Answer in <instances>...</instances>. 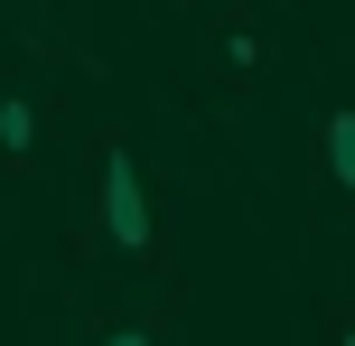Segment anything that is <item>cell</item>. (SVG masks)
Listing matches in <instances>:
<instances>
[{
	"mask_svg": "<svg viewBox=\"0 0 355 346\" xmlns=\"http://www.w3.org/2000/svg\"><path fill=\"white\" fill-rule=\"evenodd\" d=\"M103 225H112V253H131V262L159 272V225H150V206H141V168H131L122 141L103 150Z\"/></svg>",
	"mask_w": 355,
	"mask_h": 346,
	"instance_id": "1",
	"label": "cell"
},
{
	"mask_svg": "<svg viewBox=\"0 0 355 346\" xmlns=\"http://www.w3.org/2000/svg\"><path fill=\"white\" fill-rule=\"evenodd\" d=\"M28 150H37V103L28 94H0V159L28 168Z\"/></svg>",
	"mask_w": 355,
	"mask_h": 346,
	"instance_id": "2",
	"label": "cell"
},
{
	"mask_svg": "<svg viewBox=\"0 0 355 346\" xmlns=\"http://www.w3.org/2000/svg\"><path fill=\"white\" fill-rule=\"evenodd\" d=\"M215 56H225V75H262V66H271V37L252 28V19H234V28L215 37Z\"/></svg>",
	"mask_w": 355,
	"mask_h": 346,
	"instance_id": "3",
	"label": "cell"
},
{
	"mask_svg": "<svg viewBox=\"0 0 355 346\" xmlns=\"http://www.w3.org/2000/svg\"><path fill=\"white\" fill-rule=\"evenodd\" d=\"M318 150H327V168L355 187V112H327V141H318Z\"/></svg>",
	"mask_w": 355,
	"mask_h": 346,
	"instance_id": "4",
	"label": "cell"
},
{
	"mask_svg": "<svg viewBox=\"0 0 355 346\" xmlns=\"http://www.w3.org/2000/svg\"><path fill=\"white\" fill-rule=\"evenodd\" d=\"M94 346H159V318H141V328H103Z\"/></svg>",
	"mask_w": 355,
	"mask_h": 346,
	"instance_id": "5",
	"label": "cell"
},
{
	"mask_svg": "<svg viewBox=\"0 0 355 346\" xmlns=\"http://www.w3.org/2000/svg\"><path fill=\"white\" fill-rule=\"evenodd\" d=\"M327 346H355V300H346L337 318H327Z\"/></svg>",
	"mask_w": 355,
	"mask_h": 346,
	"instance_id": "6",
	"label": "cell"
}]
</instances>
